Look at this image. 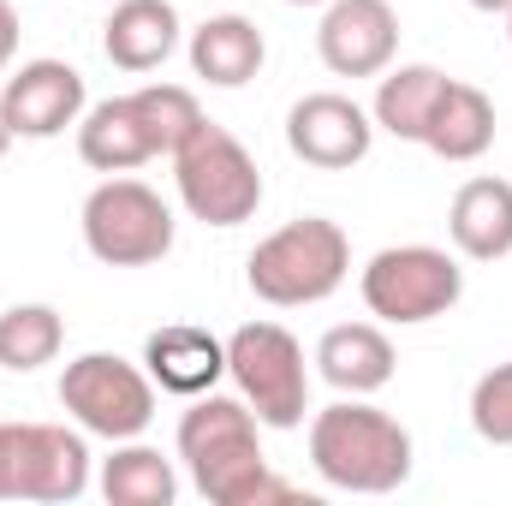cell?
Masks as SVG:
<instances>
[{
    "label": "cell",
    "instance_id": "obj_1",
    "mask_svg": "<svg viewBox=\"0 0 512 506\" xmlns=\"http://www.w3.org/2000/svg\"><path fill=\"white\" fill-rule=\"evenodd\" d=\"M179 459L197 483V495L215 506H274V501H310L286 477L268 471L262 441H256V411L227 393H197V405L179 417Z\"/></svg>",
    "mask_w": 512,
    "mask_h": 506
},
{
    "label": "cell",
    "instance_id": "obj_17",
    "mask_svg": "<svg viewBox=\"0 0 512 506\" xmlns=\"http://www.w3.org/2000/svg\"><path fill=\"white\" fill-rule=\"evenodd\" d=\"M102 48L120 72H155L179 48V12L173 0H120L102 24Z\"/></svg>",
    "mask_w": 512,
    "mask_h": 506
},
{
    "label": "cell",
    "instance_id": "obj_12",
    "mask_svg": "<svg viewBox=\"0 0 512 506\" xmlns=\"http://www.w3.org/2000/svg\"><path fill=\"white\" fill-rule=\"evenodd\" d=\"M286 143H292L298 161L328 167V173H346V167H358V161L370 155L376 126H370V114H364L352 96L322 90V96L292 102V114H286Z\"/></svg>",
    "mask_w": 512,
    "mask_h": 506
},
{
    "label": "cell",
    "instance_id": "obj_14",
    "mask_svg": "<svg viewBox=\"0 0 512 506\" xmlns=\"http://www.w3.org/2000/svg\"><path fill=\"white\" fill-rule=\"evenodd\" d=\"M143 370L161 393H179V399L215 393V381L227 376V340H215L197 322H167L143 340Z\"/></svg>",
    "mask_w": 512,
    "mask_h": 506
},
{
    "label": "cell",
    "instance_id": "obj_19",
    "mask_svg": "<svg viewBox=\"0 0 512 506\" xmlns=\"http://www.w3.org/2000/svg\"><path fill=\"white\" fill-rule=\"evenodd\" d=\"M489 143H495V102L477 84L447 78V90L423 126V149H435L441 161H477Z\"/></svg>",
    "mask_w": 512,
    "mask_h": 506
},
{
    "label": "cell",
    "instance_id": "obj_6",
    "mask_svg": "<svg viewBox=\"0 0 512 506\" xmlns=\"http://www.w3.org/2000/svg\"><path fill=\"white\" fill-rule=\"evenodd\" d=\"M227 376L239 381V399L256 411L262 429H298L310 411V370L304 346L280 322H245L227 340Z\"/></svg>",
    "mask_w": 512,
    "mask_h": 506
},
{
    "label": "cell",
    "instance_id": "obj_21",
    "mask_svg": "<svg viewBox=\"0 0 512 506\" xmlns=\"http://www.w3.org/2000/svg\"><path fill=\"white\" fill-rule=\"evenodd\" d=\"M102 495L108 506H173L179 495V477H173V465L155 453V447H114V459L102 465Z\"/></svg>",
    "mask_w": 512,
    "mask_h": 506
},
{
    "label": "cell",
    "instance_id": "obj_20",
    "mask_svg": "<svg viewBox=\"0 0 512 506\" xmlns=\"http://www.w3.org/2000/svg\"><path fill=\"white\" fill-rule=\"evenodd\" d=\"M441 90H447V72H435V66H399V72H387L382 90H376V126L405 137V143H423V126H429Z\"/></svg>",
    "mask_w": 512,
    "mask_h": 506
},
{
    "label": "cell",
    "instance_id": "obj_27",
    "mask_svg": "<svg viewBox=\"0 0 512 506\" xmlns=\"http://www.w3.org/2000/svg\"><path fill=\"white\" fill-rule=\"evenodd\" d=\"M286 6H328V0H286Z\"/></svg>",
    "mask_w": 512,
    "mask_h": 506
},
{
    "label": "cell",
    "instance_id": "obj_18",
    "mask_svg": "<svg viewBox=\"0 0 512 506\" xmlns=\"http://www.w3.org/2000/svg\"><path fill=\"white\" fill-rule=\"evenodd\" d=\"M447 233L471 262L512 256V185L507 179H465L447 209Z\"/></svg>",
    "mask_w": 512,
    "mask_h": 506
},
{
    "label": "cell",
    "instance_id": "obj_9",
    "mask_svg": "<svg viewBox=\"0 0 512 506\" xmlns=\"http://www.w3.org/2000/svg\"><path fill=\"white\" fill-rule=\"evenodd\" d=\"M60 405L78 417L84 435L102 441H137L155 423V381L114 352H84L60 376Z\"/></svg>",
    "mask_w": 512,
    "mask_h": 506
},
{
    "label": "cell",
    "instance_id": "obj_25",
    "mask_svg": "<svg viewBox=\"0 0 512 506\" xmlns=\"http://www.w3.org/2000/svg\"><path fill=\"white\" fill-rule=\"evenodd\" d=\"M471 6H477V12H507L512 0H471Z\"/></svg>",
    "mask_w": 512,
    "mask_h": 506
},
{
    "label": "cell",
    "instance_id": "obj_10",
    "mask_svg": "<svg viewBox=\"0 0 512 506\" xmlns=\"http://www.w3.org/2000/svg\"><path fill=\"white\" fill-rule=\"evenodd\" d=\"M90 447L66 423H0V501H78Z\"/></svg>",
    "mask_w": 512,
    "mask_h": 506
},
{
    "label": "cell",
    "instance_id": "obj_26",
    "mask_svg": "<svg viewBox=\"0 0 512 506\" xmlns=\"http://www.w3.org/2000/svg\"><path fill=\"white\" fill-rule=\"evenodd\" d=\"M12 149V126H6V108H0V155Z\"/></svg>",
    "mask_w": 512,
    "mask_h": 506
},
{
    "label": "cell",
    "instance_id": "obj_2",
    "mask_svg": "<svg viewBox=\"0 0 512 506\" xmlns=\"http://www.w3.org/2000/svg\"><path fill=\"white\" fill-rule=\"evenodd\" d=\"M310 465L322 471V483H334L346 495H393L411 477V435L399 417L346 393L340 405L316 411Z\"/></svg>",
    "mask_w": 512,
    "mask_h": 506
},
{
    "label": "cell",
    "instance_id": "obj_22",
    "mask_svg": "<svg viewBox=\"0 0 512 506\" xmlns=\"http://www.w3.org/2000/svg\"><path fill=\"white\" fill-rule=\"evenodd\" d=\"M60 346H66V322H60L54 304H12L0 316V364L12 376H30V370L54 364Z\"/></svg>",
    "mask_w": 512,
    "mask_h": 506
},
{
    "label": "cell",
    "instance_id": "obj_11",
    "mask_svg": "<svg viewBox=\"0 0 512 506\" xmlns=\"http://www.w3.org/2000/svg\"><path fill=\"white\" fill-rule=\"evenodd\" d=\"M316 48L334 78H376L399 54V18L387 0H328Z\"/></svg>",
    "mask_w": 512,
    "mask_h": 506
},
{
    "label": "cell",
    "instance_id": "obj_5",
    "mask_svg": "<svg viewBox=\"0 0 512 506\" xmlns=\"http://www.w3.org/2000/svg\"><path fill=\"white\" fill-rule=\"evenodd\" d=\"M173 179H179V203L203 227H239L262 209V173L251 149L215 120H197L185 131V143L173 149Z\"/></svg>",
    "mask_w": 512,
    "mask_h": 506
},
{
    "label": "cell",
    "instance_id": "obj_13",
    "mask_svg": "<svg viewBox=\"0 0 512 506\" xmlns=\"http://www.w3.org/2000/svg\"><path fill=\"white\" fill-rule=\"evenodd\" d=\"M12 137H60L66 126L84 120V78L66 60H30L6 78L0 90Z\"/></svg>",
    "mask_w": 512,
    "mask_h": 506
},
{
    "label": "cell",
    "instance_id": "obj_16",
    "mask_svg": "<svg viewBox=\"0 0 512 506\" xmlns=\"http://www.w3.org/2000/svg\"><path fill=\"white\" fill-rule=\"evenodd\" d=\"M268 48H262V30L239 12H221V18H203L191 30V72L215 90H245L256 72H262Z\"/></svg>",
    "mask_w": 512,
    "mask_h": 506
},
{
    "label": "cell",
    "instance_id": "obj_15",
    "mask_svg": "<svg viewBox=\"0 0 512 506\" xmlns=\"http://www.w3.org/2000/svg\"><path fill=\"white\" fill-rule=\"evenodd\" d=\"M316 370L328 387L364 399V393H382L393 381V340H387L376 322H340L322 334L316 346Z\"/></svg>",
    "mask_w": 512,
    "mask_h": 506
},
{
    "label": "cell",
    "instance_id": "obj_8",
    "mask_svg": "<svg viewBox=\"0 0 512 506\" xmlns=\"http://www.w3.org/2000/svg\"><path fill=\"white\" fill-rule=\"evenodd\" d=\"M84 245L108 268H149L173 251V209L143 179H108L84 197Z\"/></svg>",
    "mask_w": 512,
    "mask_h": 506
},
{
    "label": "cell",
    "instance_id": "obj_3",
    "mask_svg": "<svg viewBox=\"0 0 512 506\" xmlns=\"http://www.w3.org/2000/svg\"><path fill=\"white\" fill-rule=\"evenodd\" d=\"M203 120L197 96L185 84H143L131 96H108L84 114L78 126V155L96 173H131L155 155H173L185 131Z\"/></svg>",
    "mask_w": 512,
    "mask_h": 506
},
{
    "label": "cell",
    "instance_id": "obj_7",
    "mask_svg": "<svg viewBox=\"0 0 512 506\" xmlns=\"http://www.w3.org/2000/svg\"><path fill=\"white\" fill-rule=\"evenodd\" d=\"M459 298H465V274L435 245H387L364 268V304H370V316H382L393 328L435 322Z\"/></svg>",
    "mask_w": 512,
    "mask_h": 506
},
{
    "label": "cell",
    "instance_id": "obj_4",
    "mask_svg": "<svg viewBox=\"0 0 512 506\" xmlns=\"http://www.w3.org/2000/svg\"><path fill=\"white\" fill-rule=\"evenodd\" d=\"M346 268H352V245L334 221L322 215H304V221H286L280 233H268L245 262V280L262 304L274 310H298V304H322L346 286Z\"/></svg>",
    "mask_w": 512,
    "mask_h": 506
},
{
    "label": "cell",
    "instance_id": "obj_24",
    "mask_svg": "<svg viewBox=\"0 0 512 506\" xmlns=\"http://www.w3.org/2000/svg\"><path fill=\"white\" fill-rule=\"evenodd\" d=\"M12 54H18V12L0 0V66H6Z\"/></svg>",
    "mask_w": 512,
    "mask_h": 506
},
{
    "label": "cell",
    "instance_id": "obj_23",
    "mask_svg": "<svg viewBox=\"0 0 512 506\" xmlns=\"http://www.w3.org/2000/svg\"><path fill=\"white\" fill-rule=\"evenodd\" d=\"M471 429L489 447H512V364H495L471 387Z\"/></svg>",
    "mask_w": 512,
    "mask_h": 506
},
{
    "label": "cell",
    "instance_id": "obj_28",
    "mask_svg": "<svg viewBox=\"0 0 512 506\" xmlns=\"http://www.w3.org/2000/svg\"><path fill=\"white\" fill-rule=\"evenodd\" d=\"M507 24H512V6H507Z\"/></svg>",
    "mask_w": 512,
    "mask_h": 506
}]
</instances>
